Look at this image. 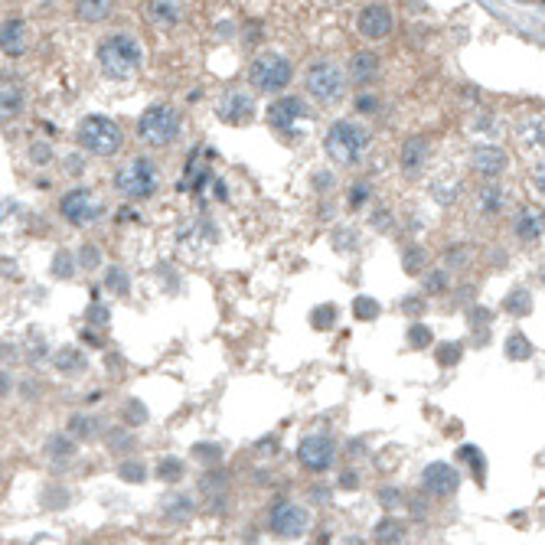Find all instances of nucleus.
Segmentation results:
<instances>
[{
  "mask_svg": "<svg viewBox=\"0 0 545 545\" xmlns=\"http://www.w3.org/2000/svg\"><path fill=\"white\" fill-rule=\"evenodd\" d=\"M536 187H539V189H542V193H545V163H542V170L536 173Z\"/></svg>",
  "mask_w": 545,
  "mask_h": 545,
  "instance_id": "48",
  "label": "nucleus"
},
{
  "mask_svg": "<svg viewBox=\"0 0 545 545\" xmlns=\"http://www.w3.org/2000/svg\"><path fill=\"white\" fill-rule=\"evenodd\" d=\"M428 157V141L425 137H409L405 144H402V170L405 173H418L421 170V163Z\"/></svg>",
  "mask_w": 545,
  "mask_h": 545,
  "instance_id": "18",
  "label": "nucleus"
},
{
  "mask_svg": "<svg viewBox=\"0 0 545 545\" xmlns=\"http://www.w3.org/2000/svg\"><path fill=\"white\" fill-rule=\"evenodd\" d=\"M457 484H460V477H457V470L451 467V464H428L425 467V474H421V486H425L431 496H451L454 490H457Z\"/></svg>",
  "mask_w": 545,
  "mask_h": 545,
  "instance_id": "11",
  "label": "nucleus"
},
{
  "mask_svg": "<svg viewBox=\"0 0 545 545\" xmlns=\"http://www.w3.org/2000/svg\"><path fill=\"white\" fill-rule=\"evenodd\" d=\"M49 451H52V457H69V441H59V438H56V441H49Z\"/></svg>",
  "mask_w": 545,
  "mask_h": 545,
  "instance_id": "44",
  "label": "nucleus"
},
{
  "mask_svg": "<svg viewBox=\"0 0 545 545\" xmlns=\"http://www.w3.org/2000/svg\"><path fill=\"white\" fill-rule=\"evenodd\" d=\"M78 144L86 147L88 153H98V157H111L118 153L124 137H121V128L111 118H102V115H92L78 124Z\"/></svg>",
  "mask_w": 545,
  "mask_h": 545,
  "instance_id": "3",
  "label": "nucleus"
},
{
  "mask_svg": "<svg viewBox=\"0 0 545 545\" xmlns=\"http://www.w3.org/2000/svg\"><path fill=\"white\" fill-rule=\"evenodd\" d=\"M542 232H545V213L542 209H539V206H526V209H520V216H516V235H520L522 242H536Z\"/></svg>",
  "mask_w": 545,
  "mask_h": 545,
  "instance_id": "15",
  "label": "nucleus"
},
{
  "mask_svg": "<svg viewBox=\"0 0 545 545\" xmlns=\"http://www.w3.org/2000/svg\"><path fill=\"white\" fill-rule=\"evenodd\" d=\"M366 183H359V187H353V197H349V199H353V206H359V203H363V199H366Z\"/></svg>",
  "mask_w": 545,
  "mask_h": 545,
  "instance_id": "46",
  "label": "nucleus"
},
{
  "mask_svg": "<svg viewBox=\"0 0 545 545\" xmlns=\"http://www.w3.org/2000/svg\"><path fill=\"white\" fill-rule=\"evenodd\" d=\"M460 457H464V460H470V467H474V470H477V477H484V454H480L477 451V447H470V444H467V447H460Z\"/></svg>",
  "mask_w": 545,
  "mask_h": 545,
  "instance_id": "39",
  "label": "nucleus"
},
{
  "mask_svg": "<svg viewBox=\"0 0 545 545\" xmlns=\"http://www.w3.org/2000/svg\"><path fill=\"white\" fill-rule=\"evenodd\" d=\"M62 216H66L72 225H92L98 216H102V203L88 193V189H72L62 197Z\"/></svg>",
  "mask_w": 545,
  "mask_h": 545,
  "instance_id": "9",
  "label": "nucleus"
},
{
  "mask_svg": "<svg viewBox=\"0 0 545 545\" xmlns=\"http://www.w3.org/2000/svg\"><path fill=\"white\" fill-rule=\"evenodd\" d=\"M76 13L82 20H88V23H95V20H105L111 13V4L108 0H82L76 7Z\"/></svg>",
  "mask_w": 545,
  "mask_h": 545,
  "instance_id": "22",
  "label": "nucleus"
},
{
  "mask_svg": "<svg viewBox=\"0 0 545 545\" xmlns=\"http://www.w3.org/2000/svg\"><path fill=\"white\" fill-rule=\"evenodd\" d=\"M52 363L59 366V373H78V369L86 366V356H82L76 346H66V349H59V353H56V359H52Z\"/></svg>",
  "mask_w": 545,
  "mask_h": 545,
  "instance_id": "21",
  "label": "nucleus"
},
{
  "mask_svg": "<svg viewBox=\"0 0 545 545\" xmlns=\"http://www.w3.org/2000/svg\"><path fill=\"white\" fill-rule=\"evenodd\" d=\"M33 157H36V160H46V157H49V151H46V147H33Z\"/></svg>",
  "mask_w": 545,
  "mask_h": 545,
  "instance_id": "49",
  "label": "nucleus"
},
{
  "mask_svg": "<svg viewBox=\"0 0 545 545\" xmlns=\"http://www.w3.org/2000/svg\"><path fill=\"white\" fill-rule=\"evenodd\" d=\"M307 526H310V512L304 510V506H294V503H278L271 510V529L274 536L281 539H298L307 532Z\"/></svg>",
  "mask_w": 545,
  "mask_h": 545,
  "instance_id": "8",
  "label": "nucleus"
},
{
  "mask_svg": "<svg viewBox=\"0 0 545 545\" xmlns=\"http://www.w3.org/2000/svg\"><path fill=\"white\" fill-rule=\"evenodd\" d=\"M78 262H82V268H86V271H92V268H98L102 255H98V248H95V245H82V248H78Z\"/></svg>",
  "mask_w": 545,
  "mask_h": 545,
  "instance_id": "34",
  "label": "nucleus"
},
{
  "mask_svg": "<svg viewBox=\"0 0 545 545\" xmlns=\"http://www.w3.org/2000/svg\"><path fill=\"white\" fill-rule=\"evenodd\" d=\"M69 425H72V435H78V438H82V435L88 438L95 431V421H92V418H82V415H76Z\"/></svg>",
  "mask_w": 545,
  "mask_h": 545,
  "instance_id": "41",
  "label": "nucleus"
},
{
  "mask_svg": "<svg viewBox=\"0 0 545 545\" xmlns=\"http://www.w3.org/2000/svg\"><path fill=\"white\" fill-rule=\"evenodd\" d=\"M375 542L379 545H399L402 542V526H399V520H382L379 526H375Z\"/></svg>",
  "mask_w": 545,
  "mask_h": 545,
  "instance_id": "23",
  "label": "nucleus"
},
{
  "mask_svg": "<svg viewBox=\"0 0 545 545\" xmlns=\"http://www.w3.org/2000/svg\"><path fill=\"white\" fill-rule=\"evenodd\" d=\"M157 474H160V480H180L183 477V460H177V457H163L160 464H157Z\"/></svg>",
  "mask_w": 545,
  "mask_h": 545,
  "instance_id": "29",
  "label": "nucleus"
},
{
  "mask_svg": "<svg viewBox=\"0 0 545 545\" xmlns=\"http://www.w3.org/2000/svg\"><path fill=\"white\" fill-rule=\"evenodd\" d=\"M52 274L56 278H72V258H69V252H59V255L52 258Z\"/></svg>",
  "mask_w": 545,
  "mask_h": 545,
  "instance_id": "35",
  "label": "nucleus"
},
{
  "mask_svg": "<svg viewBox=\"0 0 545 545\" xmlns=\"http://www.w3.org/2000/svg\"><path fill=\"white\" fill-rule=\"evenodd\" d=\"M219 111H222V118L229 121V124H242V121L252 118V98H248L245 92H229Z\"/></svg>",
  "mask_w": 545,
  "mask_h": 545,
  "instance_id": "17",
  "label": "nucleus"
},
{
  "mask_svg": "<svg viewBox=\"0 0 545 545\" xmlns=\"http://www.w3.org/2000/svg\"><path fill=\"white\" fill-rule=\"evenodd\" d=\"M333 317H336V307L324 304V307H317L314 314H310V320H314L317 330H330V327H333Z\"/></svg>",
  "mask_w": 545,
  "mask_h": 545,
  "instance_id": "31",
  "label": "nucleus"
},
{
  "mask_svg": "<svg viewBox=\"0 0 545 545\" xmlns=\"http://www.w3.org/2000/svg\"><path fill=\"white\" fill-rule=\"evenodd\" d=\"M248 78H252V86L258 92H281L291 82V62L284 56H274V52L258 56L252 62V69H248Z\"/></svg>",
  "mask_w": 545,
  "mask_h": 545,
  "instance_id": "7",
  "label": "nucleus"
},
{
  "mask_svg": "<svg viewBox=\"0 0 545 545\" xmlns=\"http://www.w3.org/2000/svg\"><path fill=\"white\" fill-rule=\"evenodd\" d=\"M304 115V102L300 98H294V95H288V98H281V102H274L271 108H268V124L271 128H294V121Z\"/></svg>",
  "mask_w": 545,
  "mask_h": 545,
  "instance_id": "13",
  "label": "nucleus"
},
{
  "mask_svg": "<svg viewBox=\"0 0 545 545\" xmlns=\"http://www.w3.org/2000/svg\"><path fill=\"white\" fill-rule=\"evenodd\" d=\"M409 343H411V346H428V343H431V330H428L425 324H411Z\"/></svg>",
  "mask_w": 545,
  "mask_h": 545,
  "instance_id": "37",
  "label": "nucleus"
},
{
  "mask_svg": "<svg viewBox=\"0 0 545 545\" xmlns=\"http://www.w3.org/2000/svg\"><path fill=\"white\" fill-rule=\"evenodd\" d=\"M118 477H124L128 484H141V480H144V467L134 464V460H128V464H121L118 467Z\"/></svg>",
  "mask_w": 545,
  "mask_h": 545,
  "instance_id": "33",
  "label": "nucleus"
},
{
  "mask_svg": "<svg viewBox=\"0 0 545 545\" xmlns=\"http://www.w3.org/2000/svg\"><path fill=\"white\" fill-rule=\"evenodd\" d=\"M375 72H379V56H375V52L363 49L349 59V76L356 78V82H369Z\"/></svg>",
  "mask_w": 545,
  "mask_h": 545,
  "instance_id": "19",
  "label": "nucleus"
},
{
  "mask_svg": "<svg viewBox=\"0 0 545 545\" xmlns=\"http://www.w3.org/2000/svg\"><path fill=\"white\" fill-rule=\"evenodd\" d=\"M366 147H369V134L366 128H359L356 121H336L327 131V153L336 163H356Z\"/></svg>",
  "mask_w": 545,
  "mask_h": 545,
  "instance_id": "2",
  "label": "nucleus"
},
{
  "mask_svg": "<svg viewBox=\"0 0 545 545\" xmlns=\"http://www.w3.org/2000/svg\"><path fill=\"white\" fill-rule=\"evenodd\" d=\"M0 108H4V115H7V118L20 115V111H23V88H20V86H13V82H4V95H0Z\"/></svg>",
  "mask_w": 545,
  "mask_h": 545,
  "instance_id": "20",
  "label": "nucleus"
},
{
  "mask_svg": "<svg viewBox=\"0 0 545 545\" xmlns=\"http://www.w3.org/2000/svg\"><path fill=\"white\" fill-rule=\"evenodd\" d=\"M470 163H474V170L484 173V177H496V173L506 170L510 157H506V151H500V147H477L474 157H470Z\"/></svg>",
  "mask_w": 545,
  "mask_h": 545,
  "instance_id": "14",
  "label": "nucleus"
},
{
  "mask_svg": "<svg viewBox=\"0 0 545 545\" xmlns=\"http://www.w3.org/2000/svg\"><path fill=\"white\" fill-rule=\"evenodd\" d=\"M457 359H460V343H444V346L438 349V363H441V366H451Z\"/></svg>",
  "mask_w": 545,
  "mask_h": 545,
  "instance_id": "38",
  "label": "nucleus"
},
{
  "mask_svg": "<svg viewBox=\"0 0 545 545\" xmlns=\"http://www.w3.org/2000/svg\"><path fill=\"white\" fill-rule=\"evenodd\" d=\"M298 457H300V464H304L307 470H327L333 464V441L327 435H310V438H304L300 441V447H298Z\"/></svg>",
  "mask_w": 545,
  "mask_h": 545,
  "instance_id": "10",
  "label": "nucleus"
},
{
  "mask_svg": "<svg viewBox=\"0 0 545 545\" xmlns=\"http://www.w3.org/2000/svg\"><path fill=\"white\" fill-rule=\"evenodd\" d=\"M356 26L366 40H385V36L392 33V13L382 4H369V7H363Z\"/></svg>",
  "mask_w": 545,
  "mask_h": 545,
  "instance_id": "12",
  "label": "nucleus"
},
{
  "mask_svg": "<svg viewBox=\"0 0 545 545\" xmlns=\"http://www.w3.org/2000/svg\"><path fill=\"white\" fill-rule=\"evenodd\" d=\"M421 268H425V248H409V252H405V271L418 274Z\"/></svg>",
  "mask_w": 545,
  "mask_h": 545,
  "instance_id": "32",
  "label": "nucleus"
},
{
  "mask_svg": "<svg viewBox=\"0 0 545 545\" xmlns=\"http://www.w3.org/2000/svg\"><path fill=\"white\" fill-rule=\"evenodd\" d=\"M105 288H108L111 294H128L131 281H128V274H124V268H108V274H105Z\"/></svg>",
  "mask_w": 545,
  "mask_h": 545,
  "instance_id": "26",
  "label": "nucleus"
},
{
  "mask_svg": "<svg viewBox=\"0 0 545 545\" xmlns=\"http://www.w3.org/2000/svg\"><path fill=\"white\" fill-rule=\"evenodd\" d=\"M379 500H382V506H395L402 496H399V490H382V493H379Z\"/></svg>",
  "mask_w": 545,
  "mask_h": 545,
  "instance_id": "45",
  "label": "nucleus"
},
{
  "mask_svg": "<svg viewBox=\"0 0 545 545\" xmlns=\"http://www.w3.org/2000/svg\"><path fill=\"white\" fill-rule=\"evenodd\" d=\"M118 189L131 199H147L157 189V170L147 157H134L118 170Z\"/></svg>",
  "mask_w": 545,
  "mask_h": 545,
  "instance_id": "6",
  "label": "nucleus"
},
{
  "mask_svg": "<svg viewBox=\"0 0 545 545\" xmlns=\"http://www.w3.org/2000/svg\"><path fill=\"white\" fill-rule=\"evenodd\" d=\"M193 457L209 464V460H219L222 457V447H219V444H197V447H193Z\"/></svg>",
  "mask_w": 545,
  "mask_h": 545,
  "instance_id": "36",
  "label": "nucleus"
},
{
  "mask_svg": "<svg viewBox=\"0 0 545 545\" xmlns=\"http://www.w3.org/2000/svg\"><path fill=\"white\" fill-rule=\"evenodd\" d=\"M356 108H359V111H366V115H373V111L379 108V102H375L373 95H363V98H356Z\"/></svg>",
  "mask_w": 545,
  "mask_h": 545,
  "instance_id": "43",
  "label": "nucleus"
},
{
  "mask_svg": "<svg viewBox=\"0 0 545 545\" xmlns=\"http://www.w3.org/2000/svg\"><path fill=\"white\" fill-rule=\"evenodd\" d=\"M503 203H506V197H503V189H496V187H486L484 197H480V209H484V213H496Z\"/></svg>",
  "mask_w": 545,
  "mask_h": 545,
  "instance_id": "30",
  "label": "nucleus"
},
{
  "mask_svg": "<svg viewBox=\"0 0 545 545\" xmlns=\"http://www.w3.org/2000/svg\"><path fill=\"white\" fill-rule=\"evenodd\" d=\"M506 356L510 359H529L532 356V343H529L522 333H512L510 340H506Z\"/></svg>",
  "mask_w": 545,
  "mask_h": 545,
  "instance_id": "25",
  "label": "nucleus"
},
{
  "mask_svg": "<svg viewBox=\"0 0 545 545\" xmlns=\"http://www.w3.org/2000/svg\"><path fill=\"white\" fill-rule=\"evenodd\" d=\"M353 314H356V320H375L379 317V304L373 298H366V294H359L353 300Z\"/></svg>",
  "mask_w": 545,
  "mask_h": 545,
  "instance_id": "28",
  "label": "nucleus"
},
{
  "mask_svg": "<svg viewBox=\"0 0 545 545\" xmlns=\"http://www.w3.org/2000/svg\"><path fill=\"white\" fill-rule=\"evenodd\" d=\"M141 62H144V49H141L134 36L115 33L108 40H102V46H98V66L111 78H131L141 69Z\"/></svg>",
  "mask_w": 545,
  "mask_h": 545,
  "instance_id": "1",
  "label": "nucleus"
},
{
  "mask_svg": "<svg viewBox=\"0 0 545 545\" xmlns=\"http://www.w3.org/2000/svg\"><path fill=\"white\" fill-rule=\"evenodd\" d=\"M147 13H151L157 23H177L180 20L177 4H160V0H157V4H147Z\"/></svg>",
  "mask_w": 545,
  "mask_h": 545,
  "instance_id": "24",
  "label": "nucleus"
},
{
  "mask_svg": "<svg viewBox=\"0 0 545 545\" xmlns=\"http://www.w3.org/2000/svg\"><path fill=\"white\" fill-rule=\"evenodd\" d=\"M346 545H363V542H359V539H349V542Z\"/></svg>",
  "mask_w": 545,
  "mask_h": 545,
  "instance_id": "50",
  "label": "nucleus"
},
{
  "mask_svg": "<svg viewBox=\"0 0 545 545\" xmlns=\"http://www.w3.org/2000/svg\"><path fill=\"white\" fill-rule=\"evenodd\" d=\"M503 310H510V314H529L532 310V300H529V294L526 291H512L510 298L503 300Z\"/></svg>",
  "mask_w": 545,
  "mask_h": 545,
  "instance_id": "27",
  "label": "nucleus"
},
{
  "mask_svg": "<svg viewBox=\"0 0 545 545\" xmlns=\"http://www.w3.org/2000/svg\"><path fill=\"white\" fill-rule=\"evenodd\" d=\"M444 284H447V278H444V271H431L425 281V291L428 294H438V291H444Z\"/></svg>",
  "mask_w": 545,
  "mask_h": 545,
  "instance_id": "42",
  "label": "nucleus"
},
{
  "mask_svg": "<svg viewBox=\"0 0 545 545\" xmlns=\"http://www.w3.org/2000/svg\"><path fill=\"white\" fill-rule=\"evenodd\" d=\"M343 486H349V490H353V486H356V474H343V480H340Z\"/></svg>",
  "mask_w": 545,
  "mask_h": 545,
  "instance_id": "47",
  "label": "nucleus"
},
{
  "mask_svg": "<svg viewBox=\"0 0 545 545\" xmlns=\"http://www.w3.org/2000/svg\"><path fill=\"white\" fill-rule=\"evenodd\" d=\"M86 320L88 324H95V327H105L111 320V310L108 307H102V304H92L88 307V314H86Z\"/></svg>",
  "mask_w": 545,
  "mask_h": 545,
  "instance_id": "40",
  "label": "nucleus"
},
{
  "mask_svg": "<svg viewBox=\"0 0 545 545\" xmlns=\"http://www.w3.org/2000/svg\"><path fill=\"white\" fill-rule=\"evenodd\" d=\"M26 23L23 20H7L4 30H0V43H4V52L7 56H23L26 52Z\"/></svg>",
  "mask_w": 545,
  "mask_h": 545,
  "instance_id": "16",
  "label": "nucleus"
},
{
  "mask_svg": "<svg viewBox=\"0 0 545 545\" xmlns=\"http://www.w3.org/2000/svg\"><path fill=\"white\" fill-rule=\"evenodd\" d=\"M346 88V76L336 62L317 59L314 66L307 69V92L314 95L317 102H336Z\"/></svg>",
  "mask_w": 545,
  "mask_h": 545,
  "instance_id": "5",
  "label": "nucleus"
},
{
  "mask_svg": "<svg viewBox=\"0 0 545 545\" xmlns=\"http://www.w3.org/2000/svg\"><path fill=\"white\" fill-rule=\"evenodd\" d=\"M177 131H180V115L170 108V105H153V108H147L144 115H141V121H137V134H141V141L151 147L170 144L173 137H177Z\"/></svg>",
  "mask_w": 545,
  "mask_h": 545,
  "instance_id": "4",
  "label": "nucleus"
}]
</instances>
